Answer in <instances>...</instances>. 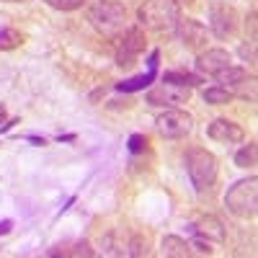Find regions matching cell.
I'll use <instances>...</instances> for the list:
<instances>
[{
  "instance_id": "obj_4",
  "label": "cell",
  "mask_w": 258,
  "mask_h": 258,
  "mask_svg": "<svg viewBox=\"0 0 258 258\" xmlns=\"http://www.w3.org/2000/svg\"><path fill=\"white\" fill-rule=\"evenodd\" d=\"M124 18H126V8L121 3H114V0H98L88 11L91 26L106 36H114L124 26Z\"/></svg>"
},
{
  "instance_id": "obj_24",
  "label": "cell",
  "mask_w": 258,
  "mask_h": 258,
  "mask_svg": "<svg viewBox=\"0 0 258 258\" xmlns=\"http://www.w3.org/2000/svg\"><path fill=\"white\" fill-rule=\"evenodd\" d=\"M11 227H13V222H11V220H6V222H0V235H6V232H11Z\"/></svg>"
},
{
  "instance_id": "obj_8",
  "label": "cell",
  "mask_w": 258,
  "mask_h": 258,
  "mask_svg": "<svg viewBox=\"0 0 258 258\" xmlns=\"http://www.w3.org/2000/svg\"><path fill=\"white\" fill-rule=\"evenodd\" d=\"M176 36L178 41L186 47V49H194V52H202L207 47V41H209V34L204 29V24H199V21H194V18H186V21H178L176 24Z\"/></svg>"
},
{
  "instance_id": "obj_26",
  "label": "cell",
  "mask_w": 258,
  "mask_h": 258,
  "mask_svg": "<svg viewBox=\"0 0 258 258\" xmlns=\"http://www.w3.org/2000/svg\"><path fill=\"white\" fill-rule=\"evenodd\" d=\"M3 3H24V0H3Z\"/></svg>"
},
{
  "instance_id": "obj_19",
  "label": "cell",
  "mask_w": 258,
  "mask_h": 258,
  "mask_svg": "<svg viewBox=\"0 0 258 258\" xmlns=\"http://www.w3.org/2000/svg\"><path fill=\"white\" fill-rule=\"evenodd\" d=\"M155 78V68H150V73L147 75H140V78H135V80H126V83H121L119 85V91H137V88H145V85Z\"/></svg>"
},
{
  "instance_id": "obj_21",
  "label": "cell",
  "mask_w": 258,
  "mask_h": 258,
  "mask_svg": "<svg viewBox=\"0 0 258 258\" xmlns=\"http://www.w3.org/2000/svg\"><path fill=\"white\" fill-rule=\"evenodd\" d=\"M145 253H147V240L142 243L140 235H135L132 243H129V255H145Z\"/></svg>"
},
{
  "instance_id": "obj_5",
  "label": "cell",
  "mask_w": 258,
  "mask_h": 258,
  "mask_svg": "<svg viewBox=\"0 0 258 258\" xmlns=\"http://www.w3.org/2000/svg\"><path fill=\"white\" fill-rule=\"evenodd\" d=\"M155 126L163 137L178 140V137H186L194 129V116L188 111H181V109H165L163 114H158Z\"/></svg>"
},
{
  "instance_id": "obj_14",
  "label": "cell",
  "mask_w": 258,
  "mask_h": 258,
  "mask_svg": "<svg viewBox=\"0 0 258 258\" xmlns=\"http://www.w3.org/2000/svg\"><path fill=\"white\" fill-rule=\"evenodd\" d=\"M160 245H163V255H170V258H186L191 253V245L178 235H165Z\"/></svg>"
},
{
  "instance_id": "obj_16",
  "label": "cell",
  "mask_w": 258,
  "mask_h": 258,
  "mask_svg": "<svg viewBox=\"0 0 258 258\" xmlns=\"http://www.w3.org/2000/svg\"><path fill=\"white\" fill-rule=\"evenodd\" d=\"M202 96H204L207 103H214V106H222V103H230L232 101V91L222 88V85H212V88H207Z\"/></svg>"
},
{
  "instance_id": "obj_9",
  "label": "cell",
  "mask_w": 258,
  "mask_h": 258,
  "mask_svg": "<svg viewBox=\"0 0 258 258\" xmlns=\"http://www.w3.org/2000/svg\"><path fill=\"white\" fill-rule=\"evenodd\" d=\"M209 26H212V34L217 39H227L235 34V29H238V13H235V8L230 6H212L209 11Z\"/></svg>"
},
{
  "instance_id": "obj_10",
  "label": "cell",
  "mask_w": 258,
  "mask_h": 258,
  "mask_svg": "<svg viewBox=\"0 0 258 258\" xmlns=\"http://www.w3.org/2000/svg\"><path fill=\"white\" fill-rule=\"evenodd\" d=\"M191 232L204 238L212 245L225 243V225H222V220L214 217V214H204V217H199L197 222H191Z\"/></svg>"
},
{
  "instance_id": "obj_12",
  "label": "cell",
  "mask_w": 258,
  "mask_h": 258,
  "mask_svg": "<svg viewBox=\"0 0 258 258\" xmlns=\"http://www.w3.org/2000/svg\"><path fill=\"white\" fill-rule=\"evenodd\" d=\"M209 140L214 142H225V145H232V142H243L245 140V132L240 124H235L230 119H214L207 129Z\"/></svg>"
},
{
  "instance_id": "obj_17",
  "label": "cell",
  "mask_w": 258,
  "mask_h": 258,
  "mask_svg": "<svg viewBox=\"0 0 258 258\" xmlns=\"http://www.w3.org/2000/svg\"><path fill=\"white\" fill-rule=\"evenodd\" d=\"M255 158H258V147H255V142H248L245 147L238 150V155H235V165H238V168H253Z\"/></svg>"
},
{
  "instance_id": "obj_23",
  "label": "cell",
  "mask_w": 258,
  "mask_h": 258,
  "mask_svg": "<svg viewBox=\"0 0 258 258\" xmlns=\"http://www.w3.org/2000/svg\"><path fill=\"white\" fill-rule=\"evenodd\" d=\"M142 147H145V137L142 135H135L132 140H129V150H132V153H140Z\"/></svg>"
},
{
  "instance_id": "obj_15",
  "label": "cell",
  "mask_w": 258,
  "mask_h": 258,
  "mask_svg": "<svg viewBox=\"0 0 258 258\" xmlns=\"http://www.w3.org/2000/svg\"><path fill=\"white\" fill-rule=\"evenodd\" d=\"M163 83H173V85H183V88H194V85L202 83V78L194 75V73H186V70H168L163 75Z\"/></svg>"
},
{
  "instance_id": "obj_1",
  "label": "cell",
  "mask_w": 258,
  "mask_h": 258,
  "mask_svg": "<svg viewBox=\"0 0 258 258\" xmlns=\"http://www.w3.org/2000/svg\"><path fill=\"white\" fill-rule=\"evenodd\" d=\"M137 18L150 31H173L181 21V6L178 0H145L137 11Z\"/></svg>"
},
{
  "instance_id": "obj_20",
  "label": "cell",
  "mask_w": 258,
  "mask_h": 258,
  "mask_svg": "<svg viewBox=\"0 0 258 258\" xmlns=\"http://www.w3.org/2000/svg\"><path fill=\"white\" fill-rule=\"evenodd\" d=\"M44 3L49 8H57V11H75L85 3V0H44Z\"/></svg>"
},
{
  "instance_id": "obj_3",
  "label": "cell",
  "mask_w": 258,
  "mask_h": 258,
  "mask_svg": "<svg viewBox=\"0 0 258 258\" xmlns=\"http://www.w3.org/2000/svg\"><path fill=\"white\" fill-rule=\"evenodd\" d=\"M225 207L235 214V217H253L258 207V178H243L238 183H232L225 194Z\"/></svg>"
},
{
  "instance_id": "obj_22",
  "label": "cell",
  "mask_w": 258,
  "mask_h": 258,
  "mask_svg": "<svg viewBox=\"0 0 258 258\" xmlns=\"http://www.w3.org/2000/svg\"><path fill=\"white\" fill-rule=\"evenodd\" d=\"M240 54H243V59L255 62V39H248V44L240 47Z\"/></svg>"
},
{
  "instance_id": "obj_18",
  "label": "cell",
  "mask_w": 258,
  "mask_h": 258,
  "mask_svg": "<svg viewBox=\"0 0 258 258\" xmlns=\"http://www.w3.org/2000/svg\"><path fill=\"white\" fill-rule=\"evenodd\" d=\"M21 41H24V36H21L16 29L0 31V49H16V47H21Z\"/></svg>"
},
{
  "instance_id": "obj_7",
  "label": "cell",
  "mask_w": 258,
  "mask_h": 258,
  "mask_svg": "<svg viewBox=\"0 0 258 258\" xmlns=\"http://www.w3.org/2000/svg\"><path fill=\"white\" fill-rule=\"evenodd\" d=\"M188 98H191V88L173 85V83H160L158 88L147 93V103L163 106V109H176L181 103H188Z\"/></svg>"
},
{
  "instance_id": "obj_2",
  "label": "cell",
  "mask_w": 258,
  "mask_h": 258,
  "mask_svg": "<svg viewBox=\"0 0 258 258\" xmlns=\"http://www.w3.org/2000/svg\"><path fill=\"white\" fill-rule=\"evenodd\" d=\"M186 170H188V178H191L194 188L199 194H204L217 181V158L212 153H207L204 147H191L186 153Z\"/></svg>"
},
{
  "instance_id": "obj_25",
  "label": "cell",
  "mask_w": 258,
  "mask_h": 258,
  "mask_svg": "<svg viewBox=\"0 0 258 258\" xmlns=\"http://www.w3.org/2000/svg\"><path fill=\"white\" fill-rule=\"evenodd\" d=\"M3 116H6V109H3V106H0V121H3Z\"/></svg>"
},
{
  "instance_id": "obj_6",
  "label": "cell",
  "mask_w": 258,
  "mask_h": 258,
  "mask_svg": "<svg viewBox=\"0 0 258 258\" xmlns=\"http://www.w3.org/2000/svg\"><path fill=\"white\" fill-rule=\"evenodd\" d=\"M142 49H145V31L140 26L126 29L124 36L119 39V47H116V64H119V68H129V64H135V59L140 57Z\"/></svg>"
},
{
  "instance_id": "obj_11",
  "label": "cell",
  "mask_w": 258,
  "mask_h": 258,
  "mask_svg": "<svg viewBox=\"0 0 258 258\" xmlns=\"http://www.w3.org/2000/svg\"><path fill=\"white\" fill-rule=\"evenodd\" d=\"M232 64V57L227 49H220V47H214V49H207L197 57V70L204 73V75H217L222 73L225 68H230Z\"/></svg>"
},
{
  "instance_id": "obj_13",
  "label": "cell",
  "mask_w": 258,
  "mask_h": 258,
  "mask_svg": "<svg viewBox=\"0 0 258 258\" xmlns=\"http://www.w3.org/2000/svg\"><path fill=\"white\" fill-rule=\"evenodd\" d=\"M214 78H217V85H222V88H227V91L235 93V91H238V85L248 80V70H245V68H235V64H230V68H225L222 73H217Z\"/></svg>"
}]
</instances>
